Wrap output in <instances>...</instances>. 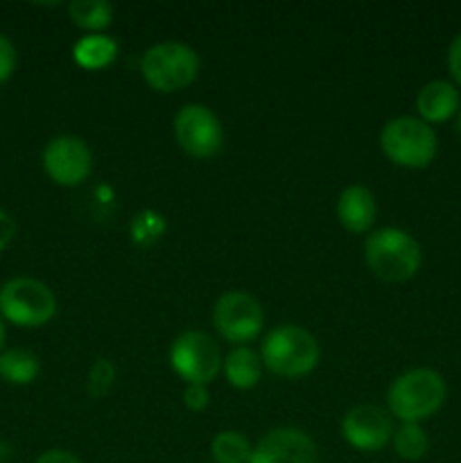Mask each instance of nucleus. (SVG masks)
<instances>
[{"label":"nucleus","instance_id":"nucleus-5","mask_svg":"<svg viewBox=\"0 0 461 463\" xmlns=\"http://www.w3.org/2000/svg\"><path fill=\"white\" fill-rule=\"evenodd\" d=\"M380 149L393 165L423 170L437 156L438 140L432 127L420 118L398 116L384 122L380 131Z\"/></svg>","mask_w":461,"mask_h":463},{"label":"nucleus","instance_id":"nucleus-12","mask_svg":"<svg viewBox=\"0 0 461 463\" xmlns=\"http://www.w3.org/2000/svg\"><path fill=\"white\" fill-rule=\"evenodd\" d=\"M316 443L306 430L274 428L253 446L249 463H316Z\"/></svg>","mask_w":461,"mask_h":463},{"label":"nucleus","instance_id":"nucleus-9","mask_svg":"<svg viewBox=\"0 0 461 463\" xmlns=\"http://www.w3.org/2000/svg\"><path fill=\"white\" fill-rule=\"evenodd\" d=\"M174 138L193 158H212L224 147V127L211 107L183 104L174 116Z\"/></svg>","mask_w":461,"mask_h":463},{"label":"nucleus","instance_id":"nucleus-21","mask_svg":"<svg viewBox=\"0 0 461 463\" xmlns=\"http://www.w3.org/2000/svg\"><path fill=\"white\" fill-rule=\"evenodd\" d=\"M165 229H167L165 217H163L158 211L145 208V211L136 213L134 215V220H131V226H129V233L136 247L147 249V247H154V244L163 238Z\"/></svg>","mask_w":461,"mask_h":463},{"label":"nucleus","instance_id":"nucleus-28","mask_svg":"<svg viewBox=\"0 0 461 463\" xmlns=\"http://www.w3.org/2000/svg\"><path fill=\"white\" fill-rule=\"evenodd\" d=\"M3 344H5V326L0 321V353H3Z\"/></svg>","mask_w":461,"mask_h":463},{"label":"nucleus","instance_id":"nucleus-22","mask_svg":"<svg viewBox=\"0 0 461 463\" xmlns=\"http://www.w3.org/2000/svg\"><path fill=\"white\" fill-rule=\"evenodd\" d=\"M116 364H113L108 357H95L93 364L89 369V380H86V387L93 398H104L116 384Z\"/></svg>","mask_w":461,"mask_h":463},{"label":"nucleus","instance_id":"nucleus-19","mask_svg":"<svg viewBox=\"0 0 461 463\" xmlns=\"http://www.w3.org/2000/svg\"><path fill=\"white\" fill-rule=\"evenodd\" d=\"M253 446L238 430H221L211 441L212 463H249Z\"/></svg>","mask_w":461,"mask_h":463},{"label":"nucleus","instance_id":"nucleus-23","mask_svg":"<svg viewBox=\"0 0 461 463\" xmlns=\"http://www.w3.org/2000/svg\"><path fill=\"white\" fill-rule=\"evenodd\" d=\"M211 402V392H208V384H185L183 389V405L190 411L199 414L203 411Z\"/></svg>","mask_w":461,"mask_h":463},{"label":"nucleus","instance_id":"nucleus-7","mask_svg":"<svg viewBox=\"0 0 461 463\" xmlns=\"http://www.w3.org/2000/svg\"><path fill=\"white\" fill-rule=\"evenodd\" d=\"M221 351L203 330H185L172 342L170 366L185 384H211L221 371Z\"/></svg>","mask_w":461,"mask_h":463},{"label":"nucleus","instance_id":"nucleus-29","mask_svg":"<svg viewBox=\"0 0 461 463\" xmlns=\"http://www.w3.org/2000/svg\"><path fill=\"white\" fill-rule=\"evenodd\" d=\"M456 131L461 134V107H459V111H456Z\"/></svg>","mask_w":461,"mask_h":463},{"label":"nucleus","instance_id":"nucleus-15","mask_svg":"<svg viewBox=\"0 0 461 463\" xmlns=\"http://www.w3.org/2000/svg\"><path fill=\"white\" fill-rule=\"evenodd\" d=\"M221 373L226 383L238 392H249L256 387L265 373L260 353L249 346H233L221 360Z\"/></svg>","mask_w":461,"mask_h":463},{"label":"nucleus","instance_id":"nucleus-18","mask_svg":"<svg viewBox=\"0 0 461 463\" xmlns=\"http://www.w3.org/2000/svg\"><path fill=\"white\" fill-rule=\"evenodd\" d=\"M68 16L86 34H98L113 23V5L107 0H72Z\"/></svg>","mask_w":461,"mask_h":463},{"label":"nucleus","instance_id":"nucleus-13","mask_svg":"<svg viewBox=\"0 0 461 463\" xmlns=\"http://www.w3.org/2000/svg\"><path fill=\"white\" fill-rule=\"evenodd\" d=\"M337 220L348 233H371L378 220V202L366 185H348L337 197Z\"/></svg>","mask_w":461,"mask_h":463},{"label":"nucleus","instance_id":"nucleus-17","mask_svg":"<svg viewBox=\"0 0 461 463\" xmlns=\"http://www.w3.org/2000/svg\"><path fill=\"white\" fill-rule=\"evenodd\" d=\"M41 373L39 357L25 348H9L0 353V378L7 384L25 387L32 384Z\"/></svg>","mask_w":461,"mask_h":463},{"label":"nucleus","instance_id":"nucleus-25","mask_svg":"<svg viewBox=\"0 0 461 463\" xmlns=\"http://www.w3.org/2000/svg\"><path fill=\"white\" fill-rule=\"evenodd\" d=\"M447 71L452 80L461 86V34H456L447 48Z\"/></svg>","mask_w":461,"mask_h":463},{"label":"nucleus","instance_id":"nucleus-8","mask_svg":"<svg viewBox=\"0 0 461 463\" xmlns=\"http://www.w3.org/2000/svg\"><path fill=\"white\" fill-rule=\"evenodd\" d=\"M212 326L220 333V337L229 344L247 346L262 333L265 310L256 297L233 289V292L221 294L212 306Z\"/></svg>","mask_w":461,"mask_h":463},{"label":"nucleus","instance_id":"nucleus-26","mask_svg":"<svg viewBox=\"0 0 461 463\" xmlns=\"http://www.w3.org/2000/svg\"><path fill=\"white\" fill-rule=\"evenodd\" d=\"M14 238H16V220L0 208V251H5L14 242Z\"/></svg>","mask_w":461,"mask_h":463},{"label":"nucleus","instance_id":"nucleus-10","mask_svg":"<svg viewBox=\"0 0 461 463\" xmlns=\"http://www.w3.org/2000/svg\"><path fill=\"white\" fill-rule=\"evenodd\" d=\"M43 170L57 185L75 188L93 172V152L80 136H57L43 149Z\"/></svg>","mask_w":461,"mask_h":463},{"label":"nucleus","instance_id":"nucleus-20","mask_svg":"<svg viewBox=\"0 0 461 463\" xmlns=\"http://www.w3.org/2000/svg\"><path fill=\"white\" fill-rule=\"evenodd\" d=\"M393 452L405 461H420L429 450V439L419 423H402L393 430Z\"/></svg>","mask_w":461,"mask_h":463},{"label":"nucleus","instance_id":"nucleus-4","mask_svg":"<svg viewBox=\"0 0 461 463\" xmlns=\"http://www.w3.org/2000/svg\"><path fill=\"white\" fill-rule=\"evenodd\" d=\"M140 75L156 93H176L197 80L199 54L181 41H161L143 52Z\"/></svg>","mask_w":461,"mask_h":463},{"label":"nucleus","instance_id":"nucleus-11","mask_svg":"<svg viewBox=\"0 0 461 463\" xmlns=\"http://www.w3.org/2000/svg\"><path fill=\"white\" fill-rule=\"evenodd\" d=\"M342 437L353 450L380 452L393 439V416L378 405H355L343 414Z\"/></svg>","mask_w":461,"mask_h":463},{"label":"nucleus","instance_id":"nucleus-16","mask_svg":"<svg viewBox=\"0 0 461 463\" xmlns=\"http://www.w3.org/2000/svg\"><path fill=\"white\" fill-rule=\"evenodd\" d=\"M118 57V41L113 36L98 32V34H84L72 45V61L81 71H102L108 68Z\"/></svg>","mask_w":461,"mask_h":463},{"label":"nucleus","instance_id":"nucleus-14","mask_svg":"<svg viewBox=\"0 0 461 463\" xmlns=\"http://www.w3.org/2000/svg\"><path fill=\"white\" fill-rule=\"evenodd\" d=\"M459 90L455 84L446 80H434L420 86L416 95V111L420 120L432 125V122H446L459 111Z\"/></svg>","mask_w":461,"mask_h":463},{"label":"nucleus","instance_id":"nucleus-1","mask_svg":"<svg viewBox=\"0 0 461 463\" xmlns=\"http://www.w3.org/2000/svg\"><path fill=\"white\" fill-rule=\"evenodd\" d=\"M258 353H260L267 371L287 380L310 375L321 357V348L315 335L296 324H283L271 328L262 337Z\"/></svg>","mask_w":461,"mask_h":463},{"label":"nucleus","instance_id":"nucleus-27","mask_svg":"<svg viewBox=\"0 0 461 463\" xmlns=\"http://www.w3.org/2000/svg\"><path fill=\"white\" fill-rule=\"evenodd\" d=\"M36 463H81L72 452L59 450V448H52V450H45L43 455L36 459Z\"/></svg>","mask_w":461,"mask_h":463},{"label":"nucleus","instance_id":"nucleus-3","mask_svg":"<svg viewBox=\"0 0 461 463\" xmlns=\"http://www.w3.org/2000/svg\"><path fill=\"white\" fill-rule=\"evenodd\" d=\"M364 260L371 274L387 283H405L414 279L423 262L420 244L411 233L398 226L371 231L364 242Z\"/></svg>","mask_w":461,"mask_h":463},{"label":"nucleus","instance_id":"nucleus-2","mask_svg":"<svg viewBox=\"0 0 461 463\" xmlns=\"http://www.w3.org/2000/svg\"><path fill=\"white\" fill-rule=\"evenodd\" d=\"M447 396L446 380L434 369H411L387 389V410L400 423H423L437 414Z\"/></svg>","mask_w":461,"mask_h":463},{"label":"nucleus","instance_id":"nucleus-24","mask_svg":"<svg viewBox=\"0 0 461 463\" xmlns=\"http://www.w3.org/2000/svg\"><path fill=\"white\" fill-rule=\"evenodd\" d=\"M16 48H14L12 41L7 39L5 34H0V84L9 80L16 71Z\"/></svg>","mask_w":461,"mask_h":463},{"label":"nucleus","instance_id":"nucleus-6","mask_svg":"<svg viewBox=\"0 0 461 463\" xmlns=\"http://www.w3.org/2000/svg\"><path fill=\"white\" fill-rule=\"evenodd\" d=\"M0 315L18 328H41L57 315V297L36 279H12L0 288Z\"/></svg>","mask_w":461,"mask_h":463}]
</instances>
